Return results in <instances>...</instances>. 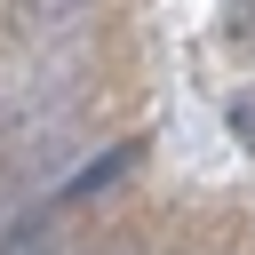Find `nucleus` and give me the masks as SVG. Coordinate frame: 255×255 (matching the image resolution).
<instances>
[{"label": "nucleus", "instance_id": "f257e3e1", "mask_svg": "<svg viewBox=\"0 0 255 255\" xmlns=\"http://www.w3.org/2000/svg\"><path fill=\"white\" fill-rule=\"evenodd\" d=\"M64 159H72V135H40L24 159H8L0 167V215L16 207V199H32V191H48L56 175H64Z\"/></svg>", "mask_w": 255, "mask_h": 255}, {"label": "nucleus", "instance_id": "f03ea898", "mask_svg": "<svg viewBox=\"0 0 255 255\" xmlns=\"http://www.w3.org/2000/svg\"><path fill=\"white\" fill-rule=\"evenodd\" d=\"M135 159H143V143H120V151H104V159H88V167H80V175H72V183H64L56 199L72 207V199H88V191H112V183H120V175H128Z\"/></svg>", "mask_w": 255, "mask_h": 255}, {"label": "nucleus", "instance_id": "7ed1b4c3", "mask_svg": "<svg viewBox=\"0 0 255 255\" xmlns=\"http://www.w3.org/2000/svg\"><path fill=\"white\" fill-rule=\"evenodd\" d=\"M223 32H231V40H255V8H247V0H239V8H231V24H223Z\"/></svg>", "mask_w": 255, "mask_h": 255}]
</instances>
